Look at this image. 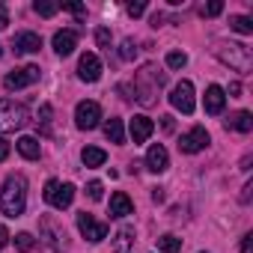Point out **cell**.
<instances>
[{
    "label": "cell",
    "mask_w": 253,
    "mask_h": 253,
    "mask_svg": "<svg viewBox=\"0 0 253 253\" xmlns=\"http://www.w3.org/2000/svg\"><path fill=\"white\" fill-rule=\"evenodd\" d=\"M27 209V182L24 176H6L0 191V211L6 217H21Z\"/></svg>",
    "instance_id": "obj_1"
},
{
    "label": "cell",
    "mask_w": 253,
    "mask_h": 253,
    "mask_svg": "<svg viewBox=\"0 0 253 253\" xmlns=\"http://www.w3.org/2000/svg\"><path fill=\"white\" fill-rule=\"evenodd\" d=\"M214 57L220 60V63H226L229 69H235V72H250V48L247 45H241V42H217L214 45Z\"/></svg>",
    "instance_id": "obj_2"
},
{
    "label": "cell",
    "mask_w": 253,
    "mask_h": 253,
    "mask_svg": "<svg viewBox=\"0 0 253 253\" xmlns=\"http://www.w3.org/2000/svg\"><path fill=\"white\" fill-rule=\"evenodd\" d=\"M30 122V110L24 104H15V101H0V134H9V131H18Z\"/></svg>",
    "instance_id": "obj_3"
},
{
    "label": "cell",
    "mask_w": 253,
    "mask_h": 253,
    "mask_svg": "<svg viewBox=\"0 0 253 253\" xmlns=\"http://www.w3.org/2000/svg\"><path fill=\"white\" fill-rule=\"evenodd\" d=\"M45 200H48V206H54V209H69L72 206V200H75V185H69V182H57V179H51L48 185H45Z\"/></svg>",
    "instance_id": "obj_4"
},
{
    "label": "cell",
    "mask_w": 253,
    "mask_h": 253,
    "mask_svg": "<svg viewBox=\"0 0 253 253\" xmlns=\"http://www.w3.org/2000/svg\"><path fill=\"white\" fill-rule=\"evenodd\" d=\"M98 122H101V107H98V101H81V104L75 107V125H78L81 131H92Z\"/></svg>",
    "instance_id": "obj_5"
},
{
    "label": "cell",
    "mask_w": 253,
    "mask_h": 253,
    "mask_svg": "<svg viewBox=\"0 0 253 253\" xmlns=\"http://www.w3.org/2000/svg\"><path fill=\"white\" fill-rule=\"evenodd\" d=\"M170 104H173L176 110H182L185 116L194 113V107H197V101H194V84H191V81H179V84L173 86V92H170Z\"/></svg>",
    "instance_id": "obj_6"
},
{
    "label": "cell",
    "mask_w": 253,
    "mask_h": 253,
    "mask_svg": "<svg viewBox=\"0 0 253 253\" xmlns=\"http://www.w3.org/2000/svg\"><path fill=\"white\" fill-rule=\"evenodd\" d=\"M78 229H81V235H84L89 244H98V241H104V238H107V223L95 220V217H92V214H86V211H81V214H78Z\"/></svg>",
    "instance_id": "obj_7"
},
{
    "label": "cell",
    "mask_w": 253,
    "mask_h": 253,
    "mask_svg": "<svg viewBox=\"0 0 253 253\" xmlns=\"http://www.w3.org/2000/svg\"><path fill=\"white\" fill-rule=\"evenodd\" d=\"M209 143H211V137H209V131L203 128V125H197V128H191L188 134L179 137V149H182L185 155H197V152H203Z\"/></svg>",
    "instance_id": "obj_8"
},
{
    "label": "cell",
    "mask_w": 253,
    "mask_h": 253,
    "mask_svg": "<svg viewBox=\"0 0 253 253\" xmlns=\"http://www.w3.org/2000/svg\"><path fill=\"white\" fill-rule=\"evenodd\" d=\"M39 66H24V69H12L6 78H3V86L6 89H24V86H30V84H36L39 81Z\"/></svg>",
    "instance_id": "obj_9"
},
{
    "label": "cell",
    "mask_w": 253,
    "mask_h": 253,
    "mask_svg": "<svg viewBox=\"0 0 253 253\" xmlns=\"http://www.w3.org/2000/svg\"><path fill=\"white\" fill-rule=\"evenodd\" d=\"M101 60L95 57V54H81V60H78V78L81 81H86V84H95L98 78H101Z\"/></svg>",
    "instance_id": "obj_10"
},
{
    "label": "cell",
    "mask_w": 253,
    "mask_h": 253,
    "mask_svg": "<svg viewBox=\"0 0 253 253\" xmlns=\"http://www.w3.org/2000/svg\"><path fill=\"white\" fill-rule=\"evenodd\" d=\"M167 167H170V155H167V149H164L161 143L149 146V152H146V170H152V173H164Z\"/></svg>",
    "instance_id": "obj_11"
},
{
    "label": "cell",
    "mask_w": 253,
    "mask_h": 253,
    "mask_svg": "<svg viewBox=\"0 0 253 253\" xmlns=\"http://www.w3.org/2000/svg\"><path fill=\"white\" fill-rule=\"evenodd\" d=\"M134 226H119L116 235H113V253H134Z\"/></svg>",
    "instance_id": "obj_12"
},
{
    "label": "cell",
    "mask_w": 253,
    "mask_h": 253,
    "mask_svg": "<svg viewBox=\"0 0 253 253\" xmlns=\"http://www.w3.org/2000/svg\"><path fill=\"white\" fill-rule=\"evenodd\" d=\"M12 48H15V54H36L39 48H42V36L39 33H18L15 39H12Z\"/></svg>",
    "instance_id": "obj_13"
},
{
    "label": "cell",
    "mask_w": 253,
    "mask_h": 253,
    "mask_svg": "<svg viewBox=\"0 0 253 253\" xmlns=\"http://www.w3.org/2000/svg\"><path fill=\"white\" fill-rule=\"evenodd\" d=\"M78 48V30H57L54 33V51L60 57H69Z\"/></svg>",
    "instance_id": "obj_14"
},
{
    "label": "cell",
    "mask_w": 253,
    "mask_h": 253,
    "mask_svg": "<svg viewBox=\"0 0 253 253\" xmlns=\"http://www.w3.org/2000/svg\"><path fill=\"white\" fill-rule=\"evenodd\" d=\"M206 113L209 116H217V113H223V104H226V92L217 86V84H211L209 89H206Z\"/></svg>",
    "instance_id": "obj_15"
},
{
    "label": "cell",
    "mask_w": 253,
    "mask_h": 253,
    "mask_svg": "<svg viewBox=\"0 0 253 253\" xmlns=\"http://www.w3.org/2000/svg\"><path fill=\"white\" fill-rule=\"evenodd\" d=\"M152 131H155V122L149 116H134L131 119V140L134 143H146L152 137Z\"/></svg>",
    "instance_id": "obj_16"
},
{
    "label": "cell",
    "mask_w": 253,
    "mask_h": 253,
    "mask_svg": "<svg viewBox=\"0 0 253 253\" xmlns=\"http://www.w3.org/2000/svg\"><path fill=\"white\" fill-rule=\"evenodd\" d=\"M131 211H134V203L128 200V194L116 191V194L110 197V209H107V214H110V217H128Z\"/></svg>",
    "instance_id": "obj_17"
},
{
    "label": "cell",
    "mask_w": 253,
    "mask_h": 253,
    "mask_svg": "<svg viewBox=\"0 0 253 253\" xmlns=\"http://www.w3.org/2000/svg\"><path fill=\"white\" fill-rule=\"evenodd\" d=\"M226 128L247 134V131H253V116H250L247 110H238V113H232V116L226 119Z\"/></svg>",
    "instance_id": "obj_18"
},
{
    "label": "cell",
    "mask_w": 253,
    "mask_h": 253,
    "mask_svg": "<svg viewBox=\"0 0 253 253\" xmlns=\"http://www.w3.org/2000/svg\"><path fill=\"white\" fill-rule=\"evenodd\" d=\"M104 137H107L110 143H125V128H122V119L110 116V119L104 122Z\"/></svg>",
    "instance_id": "obj_19"
},
{
    "label": "cell",
    "mask_w": 253,
    "mask_h": 253,
    "mask_svg": "<svg viewBox=\"0 0 253 253\" xmlns=\"http://www.w3.org/2000/svg\"><path fill=\"white\" fill-rule=\"evenodd\" d=\"M81 161H84V167H101V164L107 161V152L98 149V146H84Z\"/></svg>",
    "instance_id": "obj_20"
},
{
    "label": "cell",
    "mask_w": 253,
    "mask_h": 253,
    "mask_svg": "<svg viewBox=\"0 0 253 253\" xmlns=\"http://www.w3.org/2000/svg\"><path fill=\"white\" fill-rule=\"evenodd\" d=\"M15 146H18V152H21L27 161H36V158H39V140H36V137H18Z\"/></svg>",
    "instance_id": "obj_21"
},
{
    "label": "cell",
    "mask_w": 253,
    "mask_h": 253,
    "mask_svg": "<svg viewBox=\"0 0 253 253\" xmlns=\"http://www.w3.org/2000/svg\"><path fill=\"white\" fill-rule=\"evenodd\" d=\"M42 229L48 232V235H45V241H48L51 247H57V244L63 241V229H60V226H57L51 217H42Z\"/></svg>",
    "instance_id": "obj_22"
},
{
    "label": "cell",
    "mask_w": 253,
    "mask_h": 253,
    "mask_svg": "<svg viewBox=\"0 0 253 253\" xmlns=\"http://www.w3.org/2000/svg\"><path fill=\"white\" fill-rule=\"evenodd\" d=\"M229 27H232L235 33H241V36H250V33H253V21H250L247 15H232V18H229Z\"/></svg>",
    "instance_id": "obj_23"
},
{
    "label": "cell",
    "mask_w": 253,
    "mask_h": 253,
    "mask_svg": "<svg viewBox=\"0 0 253 253\" xmlns=\"http://www.w3.org/2000/svg\"><path fill=\"white\" fill-rule=\"evenodd\" d=\"M33 247H36V238H33L30 232H18V235H15V250H18V253H30Z\"/></svg>",
    "instance_id": "obj_24"
},
{
    "label": "cell",
    "mask_w": 253,
    "mask_h": 253,
    "mask_svg": "<svg viewBox=\"0 0 253 253\" xmlns=\"http://www.w3.org/2000/svg\"><path fill=\"white\" fill-rule=\"evenodd\" d=\"M33 9H36V15H42V18H51V15H57V12H60V3H48V0H36V3H33Z\"/></svg>",
    "instance_id": "obj_25"
},
{
    "label": "cell",
    "mask_w": 253,
    "mask_h": 253,
    "mask_svg": "<svg viewBox=\"0 0 253 253\" xmlns=\"http://www.w3.org/2000/svg\"><path fill=\"white\" fill-rule=\"evenodd\" d=\"M158 247H161L164 253H179L182 238H176V235H161V238H158Z\"/></svg>",
    "instance_id": "obj_26"
},
{
    "label": "cell",
    "mask_w": 253,
    "mask_h": 253,
    "mask_svg": "<svg viewBox=\"0 0 253 253\" xmlns=\"http://www.w3.org/2000/svg\"><path fill=\"white\" fill-rule=\"evenodd\" d=\"M167 66L170 69H185L188 66V54L185 51H170L167 54Z\"/></svg>",
    "instance_id": "obj_27"
},
{
    "label": "cell",
    "mask_w": 253,
    "mask_h": 253,
    "mask_svg": "<svg viewBox=\"0 0 253 253\" xmlns=\"http://www.w3.org/2000/svg\"><path fill=\"white\" fill-rule=\"evenodd\" d=\"M51 116H54V107L51 104H42L39 107V122H42V131L51 134Z\"/></svg>",
    "instance_id": "obj_28"
},
{
    "label": "cell",
    "mask_w": 253,
    "mask_h": 253,
    "mask_svg": "<svg viewBox=\"0 0 253 253\" xmlns=\"http://www.w3.org/2000/svg\"><path fill=\"white\" fill-rule=\"evenodd\" d=\"M220 12H223V3H220V0H211V3H206V6L200 9L203 18H214V15H220Z\"/></svg>",
    "instance_id": "obj_29"
},
{
    "label": "cell",
    "mask_w": 253,
    "mask_h": 253,
    "mask_svg": "<svg viewBox=\"0 0 253 253\" xmlns=\"http://www.w3.org/2000/svg\"><path fill=\"white\" fill-rule=\"evenodd\" d=\"M119 57H122V60H134V57H137V48H134V42H131V39H125V42H122Z\"/></svg>",
    "instance_id": "obj_30"
},
{
    "label": "cell",
    "mask_w": 253,
    "mask_h": 253,
    "mask_svg": "<svg viewBox=\"0 0 253 253\" xmlns=\"http://www.w3.org/2000/svg\"><path fill=\"white\" fill-rule=\"evenodd\" d=\"M95 42H98V48H107L110 51V30L107 27H98L95 30Z\"/></svg>",
    "instance_id": "obj_31"
},
{
    "label": "cell",
    "mask_w": 253,
    "mask_h": 253,
    "mask_svg": "<svg viewBox=\"0 0 253 253\" xmlns=\"http://www.w3.org/2000/svg\"><path fill=\"white\" fill-rule=\"evenodd\" d=\"M86 194H89V200H101L104 197V185L101 182H89L86 185Z\"/></svg>",
    "instance_id": "obj_32"
},
{
    "label": "cell",
    "mask_w": 253,
    "mask_h": 253,
    "mask_svg": "<svg viewBox=\"0 0 253 253\" xmlns=\"http://www.w3.org/2000/svg\"><path fill=\"white\" fill-rule=\"evenodd\" d=\"M63 9H69V12H72L78 21H84V18H86V9H84L81 3H63Z\"/></svg>",
    "instance_id": "obj_33"
},
{
    "label": "cell",
    "mask_w": 253,
    "mask_h": 253,
    "mask_svg": "<svg viewBox=\"0 0 253 253\" xmlns=\"http://www.w3.org/2000/svg\"><path fill=\"white\" fill-rule=\"evenodd\" d=\"M125 9H128V15H131V18H137V15H143V12H146V3H143V0H137V3H128Z\"/></svg>",
    "instance_id": "obj_34"
},
{
    "label": "cell",
    "mask_w": 253,
    "mask_h": 253,
    "mask_svg": "<svg viewBox=\"0 0 253 253\" xmlns=\"http://www.w3.org/2000/svg\"><path fill=\"white\" fill-rule=\"evenodd\" d=\"M3 27H9V12H6L3 3H0V30H3Z\"/></svg>",
    "instance_id": "obj_35"
},
{
    "label": "cell",
    "mask_w": 253,
    "mask_h": 253,
    "mask_svg": "<svg viewBox=\"0 0 253 253\" xmlns=\"http://www.w3.org/2000/svg\"><path fill=\"white\" fill-rule=\"evenodd\" d=\"M6 244H9V229H6L3 223H0V250H3Z\"/></svg>",
    "instance_id": "obj_36"
},
{
    "label": "cell",
    "mask_w": 253,
    "mask_h": 253,
    "mask_svg": "<svg viewBox=\"0 0 253 253\" xmlns=\"http://www.w3.org/2000/svg\"><path fill=\"white\" fill-rule=\"evenodd\" d=\"M241 253H253V235H244V241H241Z\"/></svg>",
    "instance_id": "obj_37"
},
{
    "label": "cell",
    "mask_w": 253,
    "mask_h": 253,
    "mask_svg": "<svg viewBox=\"0 0 253 253\" xmlns=\"http://www.w3.org/2000/svg\"><path fill=\"white\" fill-rule=\"evenodd\" d=\"M161 128H164V131H173V128H176L173 116H161Z\"/></svg>",
    "instance_id": "obj_38"
},
{
    "label": "cell",
    "mask_w": 253,
    "mask_h": 253,
    "mask_svg": "<svg viewBox=\"0 0 253 253\" xmlns=\"http://www.w3.org/2000/svg\"><path fill=\"white\" fill-rule=\"evenodd\" d=\"M6 158H9V143L0 137V161H6Z\"/></svg>",
    "instance_id": "obj_39"
},
{
    "label": "cell",
    "mask_w": 253,
    "mask_h": 253,
    "mask_svg": "<svg viewBox=\"0 0 253 253\" xmlns=\"http://www.w3.org/2000/svg\"><path fill=\"white\" fill-rule=\"evenodd\" d=\"M161 24H164V15H161V12H155V15H152V27H161Z\"/></svg>",
    "instance_id": "obj_40"
},
{
    "label": "cell",
    "mask_w": 253,
    "mask_h": 253,
    "mask_svg": "<svg viewBox=\"0 0 253 253\" xmlns=\"http://www.w3.org/2000/svg\"><path fill=\"white\" fill-rule=\"evenodd\" d=\"M152 200H155V203H161V200H164V191H161V188H155V191H152Z\"/></svg>",
    "instance_id": "obj_41"
},
{
    "label": "cell",
    "mask_w": 253,
    "mask_h": 253,
    "mask_svg": "<svg viewBox=\"0 0 253 253\" xmlns=\"http://www.w3.org/2000/svg\"><path fill=\"white\" fill-rule=\"evenodd\" d=\"M241 92V84H229V95H238Z\"/></svg>",
    "instance_id": "obj_42"
},
{
    "label": "cell",
    "mask_w": 253,
    "mask_h": 253,
    "mask_svg": "<svg viewBox=\"0 0 253 253\" xmlns=\"http://www.w3.org/2000/svg\"><path fill=\"white\" fill-rule=\"evenodd\" d=\"M0 57H3V48H0Z\"/></svg>",
    "instance_id": "obj_43"
}]
</instances>
